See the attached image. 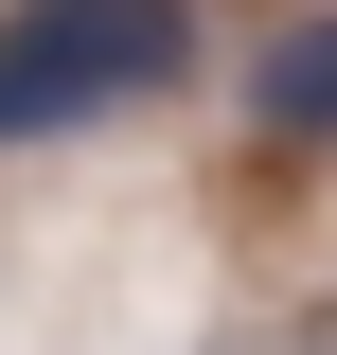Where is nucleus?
Listing matches in <instances>:
<instances>
[{"label":"nucleus","instance_id":"f03ea898","mask_svg":"<svg viewBox=\"0 0 337 355\" xmlns=\"http://www.w3.org/2000/svg\"><path fill=\"white\" fill-rule=\"evenodd\" d=\"M249 125H266V142H337V0L249 53Z\"/></svg>","mask_w":337,"mask_h":355},{"label":"nucleus","instance_id":"f257e3e1","mask_svg":"<svg viewBox=\"0 0 337 355\" xmlns=\"http://www.w3.org/2000/svg\"><path fill=\"white\" fill-rule=\"evenodd\" d=\"M178 71H196V0H0V160L160 107Z\"/></svg>","mask_w":337,"mask_h":355}]
</instances>
